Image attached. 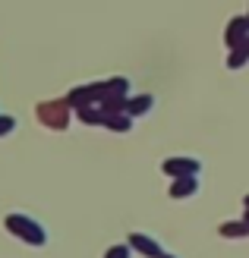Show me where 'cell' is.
I'll return each instance as SVG.
<instances>
[{"label":"cell","mask_w":249,"mask_h":258,"mask_svg":"<svg viewBox=\"0 0 249 258\" xmlns=\"http://www.w3.org/2000/svg\"><path fill=\"white\" fill-rule=\"evenodd\" d=\"M7 230L16 239L29 242V246H44V242H47V230L38 224L35 217H29V214H10L7 217Z\"/></svg>","instance_id":"obj_1"},{"label":"cell","mask_w":249,"mask_h":258,"mask_svg":"<svg viewBox=\"0 0 249 258\" xmlns=\"http://www.w3.org/2000/svg\"><path fill=\"white\" fill-rule=\"evenodd\" d=\"M70 104H67V98L63 101H41L38 104V120H41L47 129H67L70 126Z\"/></svg>","instance_id":"obj_2"},{"label":"cell","mask_w":249,"mask_h":258,"mask_svg":"<svg viewBox=\"0 0 249 258\" xmlns=\"http://www.w3.org/2000/svg\"><path fill=\"white\" fill-rule=\"evenodd\" d=\"M104 101V82H88V85H76L73 92L67 95V104L73 110L79 107H91V104H101Z\"/></svg>","instance_id":"obj_3"},{"label":"cell","mask_w":249,"mask_h":258,"mask_svg":"<svg viewBox=\"0 0 249 258\" xmlns=\"http://www.w3.org/2000/svg\"><path fill=\"white\" fill-rule=\"evenodd\" d=\"M161 170L170 176V179H180V176H199L202 173V161L195 158H186V154H174L161 164Z\"/></svg>","instance_id":"obj_4"},{"label":"cell","mask_w":249,"mask_h":258,"mask_svg":"<svg viewBox=\"0 0 249 258\" xmlns=\"http://www.w3.org/2000/svg\"><path fill=\"white\" fill-rule=\"evenodd\" d=\"M246 38H249V16H233L224 29V44L233 50V47H240Z\"/></svg>","instance_id":"obj_5"},{"label":"cell","mask_w":249,"mask_h":258,"mask_svg":"<svg viewBox=\"0 0 249 258\" xmlns=\"http://www.w3.org/2000/svg\"><path fill=\"white\" fill-rule=\"evenodd\" d=\"M126 242L133 246L136 255H145V258H161V255H164L161 242H158V239H152V236H145V233H129Z\"/></svg>","instance_id":"obj_6"},{"label":"cell","mask_w":249,"mask_h":258,"mask_svg":"<svg viewBox=\"0 0 249 258\" xmlns=\"http://www.w3.org/2000/svg\"><path fill=\"white\" fill-rule=\"evenodd\" d=\"M195 192H199V176H180V179H170L167 196L170 199H192Z\"/></svg>","instance_id":"obj_7"},{"label":"cell","mask_w":249,"mask_h":258,"mask_svg":"<svg viewBox=\"0 0 249 258\" xmlns=\"http://www.w3.org/2000/svg\"><path fill=\"white\" fill-rule=\"evenodd\" d=\"M152 107H155L152 95H129L126 98V113H129V117H145Z\"/></svg>","instance_id":"obj_8"},{"label":"cell","mask_w":249,"mask_h":258,"mask_svg":"<svg viewBox=\"0 0 249 258\" xmlns=\"http://www.w3.org/2000/svg\"><path fill=\"white\" fill-rule=\"evenodd\" d=\"M218 233L224 239H246L249 236V221L243 217V221H224L218 227Z\"/></svg>","instance_id":"obj_9"},{"label":"cell","mask_w":249,"mask_h":258,"mask_svg":"<svg viewBox=\"0 0 249 258\" xmlns=\"http://www.w3.org/2000/svg\"><path fill=\"white\" fill-rule=\"evenodd\" d=\"M104 98H129V79L126 76L104 79Z\"/></svg>","instance_id":"obj_10"},{"label":"cell","mask_w":249,"mask_h":258,"mask_svg":"<svg viewBox=\"0 0 249 258\" xmlns=\"http://www.w3.org/2000/svg\"><path fill=\"white\" fill-rule=\"evenodd\" d=\"M104 129H111V133H129V129H133V117H129L126 110L123 113H108Z\"/></svg>","instance_id":"obj_11"},{"label":"cell","mask_w":249,"mask_h":258,"mask_svg":"<svg viewBox=\"0 0 249 258\" xmlns=\"http://www.w3.org/2000/svg\"><path fill=\"white\" fill-rule=\"evenodd\" d=\"M246 63H249V38L240 47H233L230 54H227V70H243Z\"/></svg>","instance_id":"obj_12"},{"label":"cell","mask_w":249,"mask_h":258,"mask_svg":"<svg viewBox=\"0 0 249 258\" xmlns=\"http://www.w3.org/2000/svg\"><path fill=\"white\" fill-rule=\"evenodd\" d=\"M76 113H79V120H82L85 126H104V120H108V113H104L98 104H91V107H79Z\"/></svg>","instance_id":"obj_13"},{"label":"cell","mask_w":249,"mask_h":258,"mask_svg":"<svg viewBox=\"0 0 249 258\" xmlns=\"http://www.w3.org/2000/svg\"><path fill=\"white\" fill-rule=\"evenodd\" d=\"M136 252H133V246L129 242H120V246H111L108 252H104V258H133Z\"/></svg>","instance_id":"obj_14"},{"label":"cell","mask_w":249,"mask_h":258,"mask_svg":"<svg viewBox=\"0 0 249 258\" xmlns=\"http://www.w3.org/2000/svg\"><path fill=\"white\" fill-rule=\"evenodd\" d=\"M13 129H16V117H10V113H0V139L13 136Z\"/></svg>","instance_id":"obj_15"},{"label":"cell","mask_w":249,"mask_h":258,"mask_svg":"<svg viewBox=\"0 0 249 258\" xmlns=\"http://www.w3.org/2000/svg\"><path fill=\"white\" fill-rule=\"evenodd\" d=\"M161 258H177V255H167V252H164V255H161Z\"/></svg>","instance_id":"obj_16"},{"label":"cell","mask_w":249,"mask_h":258,"mask_svg":"<svg viewBox=\"0 0 249 258\" xmlns=\"http://www.w3.org/2000/svg\"><path fill=\"white\" fill-rule=\"evenodd\" d=\"M243 205H246V208H249V196H246V199H243Z\"/></svg>","instance_id":"obj_17"},{"label":"cell","mask_w":249,"mask_h":258,"mask_svg":"<svg viewBox=\"0 0 249 258\" xmlns=\"http://www.w3.org/2000/svg\"><path fill=\"white\" fill-rule=\"evenodd\" d=\"M246 221H249V208H246Z\"/></svg>","instance_id":"obj_18"},{"label":"cell","mask_w":249,"mask_h":258,"mask_svg":"<svg viewBox=\"0 0 249 258\" xmlns=\"http://www.w3.org/2000/svg\"><path fill=\"white\" fill-rule=\"evenodd\" d=\"M246 16H249V13H246Z\"/></svg>","instance_id":"obj_19"}]
</instances>
